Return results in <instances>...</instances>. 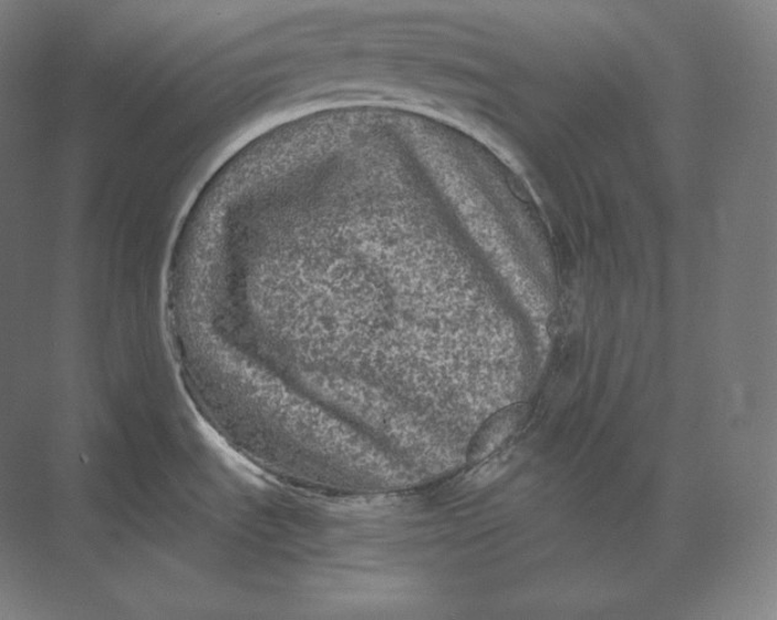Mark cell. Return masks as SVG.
<instances>
[{"label": "cell", "instance_id": "6da1fadb", "mask_svg": "<svg viewBox=\"0 0 777 620\" xmlns=\"http://www.w3.org/2000/svg\"><path fill=\"white\" fill-rule=\"evenodd\" d=\"M526 407L517 405L497 413L480 431L473 444L471 460L480 461L502 446L511 438L525 418Z\"/></svg>", "mask_w": 777, "mask_h": 620}]
</instances>
